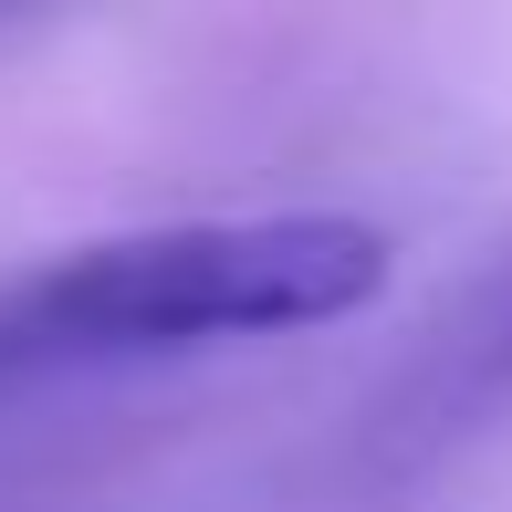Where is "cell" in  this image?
I'll list each match as a JSON object with an SVG mask.
<instances>
[{
    "label": "cell",
    "mask_w": 512,
    "mask_h": 512,
    "mask_svg": "<svg viewBox=\"0 0 512 512\" xmlns=\"http://www.w3.org/2000/svg\"><path fill=\"white\" fill-rule=\"evenodd\" d=\"M387 293V230L345 209H251V220H157L53 251L0 283V387L84 366L199 356L241 335L345 324Z\"/></svg>",
    "instance_id": "cell-1"
}]
</instances>
